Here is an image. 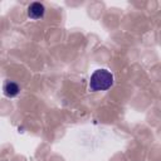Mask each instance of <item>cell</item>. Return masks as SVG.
I'll return each instance as SVG.
<instances>
[{
  "mask_svg": "<svg viewBox=\"0 0 161 161\" xmlns=\"http://www.w3.org/2000/svg\"><path fill=\"white\" fill-rule=\"evenodd\" d=\"M112 84H113V75L107 69L94 70L89 79V88L93 92L107 91Z\"/></svg>",
  "mask_w": 161,
  "mask_h": 161,
  "instance_id": "cell-1",
  "label": "cell"
},
{
  "mask_svg": "<svg viewBox=\"0 0 161 161\" xmlns=\"http://www.w3.org/2000/svg\"><path fill=\"white\" fill-rule=\"evenodd\" d=\"M44 13H45V8L40 3H31L28 6V16L33 20L42 19L44 16Z\"/></svg>",
  "mask_w": 161,
  "mask_h": 161,
  "instance_id": "cell-2",
  "label": "cell"
},
{
  "mask_svg": "<svg viewBox=\"0 0 161 161\" xmlns=\"http://www.w3.org/2000/svg\"><path fill=\"white\" fill-rule=\"evenodd\" d=\"M3 92H4V94L6 97L13 98V97H15V96L19 94L20 88H19L18 83H15L13 80H6L5 84H4V87H3Z\"/></svg>",
  "mask_w": 161,
  "mask_h": 161,
  "instance_id": "cell-3",
  "label": "cell"
}]
</instances>
